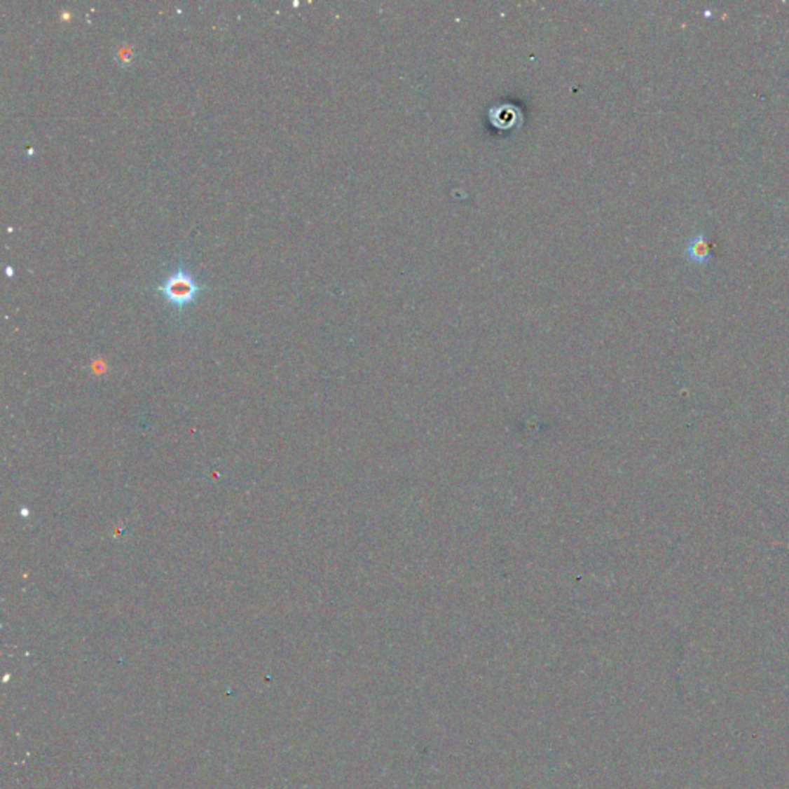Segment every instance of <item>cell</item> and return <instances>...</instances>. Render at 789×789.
I'll return each mask as SVG.
<instances>
[{"mask_svg":"<svg viewBox=\"0 0 789 789\" xmlns=\"http://www.w3.org/2000/svg\"><path fill=\"white\" fill-rule=\"evenodd\" d=\"M158 290L164 295L170 304L176 307L177 312H182L185 307L191 304L200 295V291L207 290V287L199 284L190 270L181 262L173 272L168 273Z\"/></svg>","mask_w":789,"mask_h":789,"instance_id":"1","label":"cell"},{"mask_svg":"<svg viewBox=\"0 0 789 789\" xmlns=\"http://www.w3.org/2000/svg\"><path fill=\"white\" fill-rule=\"evenodd\" d=\"M687 256H689L692 261L695 262H706L711 259V254H713V244L708 239L706 235H695L689 245H687Z\"/></svg>","mask_w":789,"mask_h":789,"instance_id":"2","label":"cell"},{"mask_svg":"<svg viewBox=\"0 0 789 789\" xmlns=\"http://www.w3.org/2000/svg\"><path fill=\"white\" fill-rule=\"evenodd\" d=\"M135 54H136L135 46L131 45V43L123 42V43H121V45L118 46V48H116V51H114V59L118 60V64H119L121 67H128V65L133 64Z\"/></svg>","mask_w":789,"mask_h":789,"instance_id":"3","label":"cell"}]
</instances>
